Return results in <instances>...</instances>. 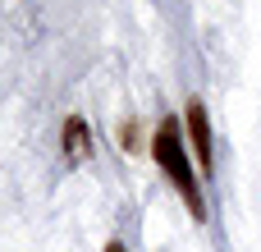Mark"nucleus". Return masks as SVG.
<instances>
[{
    "label": "nucleus",
    "mask_w": 261,
    "mask_h": 252,
    "mask_svg": "<svg viewBox=\"0 0 261 252\" xmlns=\"http://www.w3.org/2000/svg\"><path fill=\"white\" fill-rule=\"evenodd\" d=\"M106 252H128V248H124V243H119V239H115V243H110V248H106Z\"/></svg>",
    "instance_id": "5"
},
{
    "label": "nucleus",
    "mask_w": 261,
    "mask_h": 252,
    "mask_svg": "<svg viewBox=\"0 0 261 252\" xmlns=\"http://www.w3.org/2000/svg\"><path fill=\"white\" fill-rule=\"evenodd\" d=\"M184 119H188V138H193V156H197V165L211 174L216 170V152H211V115H206V106L193 96L188 106H184Z\"/></svg>",
    "instance_id": "2"
},
{
    "label": "nucleus",
    "mask_w": 261,
    "mask_h": 252,
    "mask_svg": "<svg viewBox=\"0 0 261 252\" xmlns=\"http://www.w3.org/2000/svg\"><path fill=\"white\" fill-rule=\"evenodd\" d=\"M151 156H156V165L165 170V179L174 184V193L184 197L188 216H193V220H206V197H202V188H197L193 152H188V142H184L179 115H165V119L156 124V133H151Z\"/></svg>",
    "instance_id": "1"
},
{
    "label": "nucleus",
    "mask_w": 261,
    "mask_h": 252,
    "mask_svg": "<svg viewBox=\"0 0 261 252\" xmlns=\"http://www.w3.org/2000/svg\"><path fill=\"white\" fill-rule=\"evenodd\" d=\"M60 152H64V161H69V165H78V161H87V156H92V129H87V119H83V115H64Z\"/></svg>",
    "instance_id": "3"
},
{
    "label": "nucleus",
    "mask_w": 261,
    "mask_h": 252,
    "mask_svg": "<svg viewBox=\"0 0 261 252\" xmlns=\"http://www.w3.org/2000/svg\"><path fill=\"white\" fill-rule=\"evenodd\" d=\"M119 138H124V147H128V152H138V124H133V119L119 129Z\"/></svg>",
    "instance_id": "4"
}]
</instances>
